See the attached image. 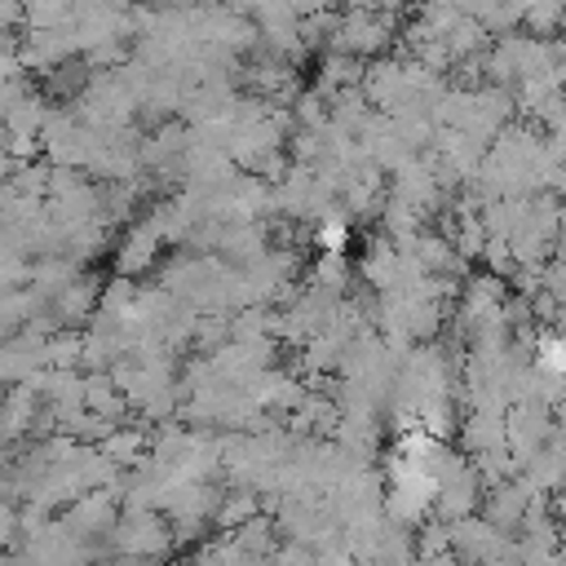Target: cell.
Returning <instances> with one entry per match:
<instances>
[{
  "label": "cell",
  "mask_w": 566,
  "mask_h": 566,
  "mask_svg": "<svg viewBox=\"0 0 566 566\" xmlns=\"http://www.w3.org/2000/svg\"><path fill=\"white\" fill-rule=\"evenodd\" d=\"M539 349H544V354H539V363H544L548 371H557V367H562V345H557V340H544Z\"/></svg>",
  "instance_id": "obj_1"
}]
</instances>
